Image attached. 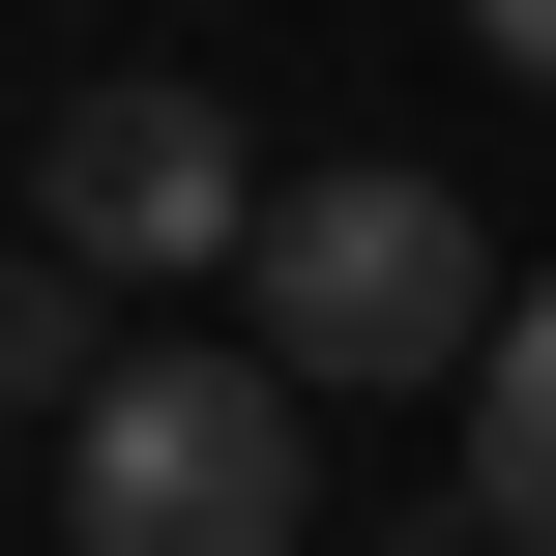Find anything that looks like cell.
<instances>
[{
    "label": "cell",
    "instance_id": "cell-1",
    "mask_svg": "<svg viewBox=\"0 0 556 556\" xmlns=\"http://www.w3.org/2000/svg\"><path fill=\"white\" fill-rule=\"evenodd\" d=\"M235 293H264V352H293L323 410H352V381H469V352H498V235H469V176H410V147L293 176Z\"/></svg>",
    "mask_w": 556,
    "mask_h": 556
},
{
    "label": "cell",
    "instance_id": "cell-2",
    "mask_svg": "<svg viewBox=\"0 0 556 556\" xmlns=\"http://www.w3.org/2000/svg\"><path fill=\"white\" fill-rule=\"evenodd\" d=\"M293 352H117L88 410H59V528L88 556H293L323 528V469H293Z\"/></svg>",
    "mask_w": 556,
    "mask_h": 556
},
{
    "label": "cell",
    "instance_id": "cell-3",
    "mask_svg": "<svg viewBox=\"0 0 556 556\" xmlns=\"http://www.w3.org/2000/svg\"><path fill=\"white\" fill-rule=\"evenodd\" d=\"M264 147H235V88H59V147H29V235L59 264H117V293H176V264H264Z\"/></svg>",
    "mask_w": 556,
    "mask_h": 556
},
{
    "label": "cell",
    "instance_id": "cell-4",
    "mask_svg": "<svg viewBox=\"0 0 556 556\" xmlns=\"http://www.w3.org/2000/svg\"><path fill=\"white\" fill-rule=\"evenodd\" d=\"M469 556H556V293H498L469 352Z\"/></svg>",
    "mask_w": 556,
    "mask_h": 556
},
{
    "label": "cell",
    "instance_id": "cell-5",
    "mask_svg": "<svg viewBox=\"0 0 556 556\" xmlns=\"http://www.w3.org/2000/svg\"><path fill=\"white\" fill-rule=\"evenodd\" d=\"M88 293H117V264H59V235L0 264V410H88V381H117V352H88Z\"/></svg>",
    "mask_w": 556,
    "mask_h": 556
},
{
    "label": "cell",
    "instance_id": "cell-6",
    "mask_svg": "<svg viewBox=\"0 0 556 556\" xmlns=\"http://www.w3.org/2000/svg\"><path fill=\"white\" fill-rule=\"evenodd\" d=\"M469 29H498V88H556V0H469Z\"/></svg>",
    "mask_w": 556,
    "mask_h": 556
}]
</instances>
